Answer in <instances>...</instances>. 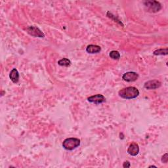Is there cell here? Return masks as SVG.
<instances>
[{"instance_id":"obj_1","label":"cell","mask_w":168,"mask_h":168,"mask_svg":"<svg viewBox=\"0 0 168 168\" xmlns=\"http://www.w3.org/2000/svg\"><path fill=\"white\" fill-rule=\"evenodd\" d=\"M118 95L124 99H133L139 95V91L135 87H127L120 90Z\"/></svg>"},{"instance_id":"obj_2","label":"cell","mask_w":168,"mask_h":168,"mask_svg":"<svg viewBox=\"0 0 168 168\" xmlns=\"http://www.w3.org/2000/svg\"><path fill=\"white\" fill-rule=\"evenodd\" d=\"M81 141L78 138H67L62 143V147L66 150H73L80 145Z\"/></svg>"},{"instance_id":"obj_3","label":"cell","mask_w":168,"mask_h":168,"mask_svg":"<svg viewBox=\"0 0 168 168\" xmlns=\"http://www.w3.org/2000/svg\"><path fill=\"white\" fill-rule=\"evenodd\" d=\"M144 5L151 13L158 12L161 9V4L156 1H146L144 2Z\"/></svg>"},{"instance_id":"obj_4","label":"cell","mask_w":168,"mask_h":168,"mask_svg":"<svg viewBox=\"0 0 168 168\" xmlns=\"http://www.w3.org/2000/svg\"><path fill=\"white\" fill-rule=\"evenodd\" d=\"M26 32L28 34L34 37H38V38H44L45 34L43 32L36 26H30L26 28Z\"/></svg>"},{"instance_id":"obj_5","label":"cell","mask_w":168,"mask_h":168,"mask_svg":"<svg viewBox=\"0 0 168 168\" xmlns=\"http://www.w3.org/2000/svg\"><path fill=\"white\" fill-rule=\"evenodd\" d=\"M161 85V83L158 80H150L144 83V88L150 90V89H156L160 88Z\"/></svg>"},{"instance_id":"obj_6","label":"cell","mask_w":168,"mask_h":168,"mask_svg":"<svg viewBox=\"0 0 168 168\" xmlns=\"http://www.w3.org/2000/svg\"><path fill=\"white\" fill-rule=\"evenodd\" d=\"M138 78V74L134 72H128L122 76V79L127 82H133L136 81Z\"/></svg>"},{"instance_id":"obj_7","label":"cell","mask_w":168,"mask_h":168,"mask_svg":"<svg viewBox=\"0 0 168 168\" xmlns=\"http://www.w3.org/2000/svg\"><path fill=\"white\" fill-rule=\"evenodd\" d=\"M88 101L90 102L95 103L96 105H98V104H101L105 102L106 101V98L102 95L97 94L93 95L91 97H89L88 98Z\"/></svg>"},{"instance_id":"obj_8","label":"cell","mask_w":168,"mask_h":168,"mask_svg":"<svg viewBox=\"0 0 168 168\" xmlns=\"http://www.w3.org/2000/svg\"><path fill=\"white\" fill-rule=\"evenodd\" d=\"M127 152L133 156L138 155V152H139V147H138V144L135 143H132L131 144H130V145L129 146L128 148H127Z\"/></svg>"},{"instance_id":"obj_9","label":"cell","mask_w":168,"mask_h":168,"mask_svg":"<svg viewBox=\"0 0 168 168\" xmlns=\"http://www.w3.org/2000/svg\"><path fill=\"white\" fill-rule=\"evenodd\" d=\"M101 51V48L100 46L97 45H89L86 48V51L90 54L98 53Z\"/></svg>"},{"instance_id":"obj_10","label":"cell","mask_w":168,"mask_h":168,"mask_svg":"<svg viewBox=\"0 0 168 168\" xmlns=\"http://www.w3.org/2000/svg\"><path fill=\"white\" fill-rule=\"evenodd\" d=\"M9 78L15 84L18 83L19 80V73L16 68H13L9 74Z\"/></svg>"},{"instance_id":"obj_11","label":"cell","mask_w":168,"mask_h":168,"mask_svg":"<svg viewBox=\"0 0 168 168\" xmlns=\"http://www.w3.org/2000/svg\"><path fill=\"white\" fill-rule=\"evenodd\" d=\"M58 65L61 66L68 67V66H70L71 62L69 59H66V58H64V59H62L58 61Z\"/></svg>"},{"instance_id":"obj_12","label":"cell","mask_w":168,"mask_h":168,"mask_svg":"<svg viewBox=\"0 0 168 168\" xmlns=\"http://www.w3.org/2000/svg\"><path fill=\"white\" fill-rule=\"evenodd\" d=\"M168 53L167 49H160L158 50H156L154 51V55H167Z\"/></svg>"},{"instance_id":"obj_13","label":"cell","mask_w":168,"mask_h":168,"mask_svg":"<svg viewBox=\"0 0 168 168\" xmlns=\"http://www.w3.org/2000/svg\"><path fill=\"white\" fill-rule=\"evenodd\" d=\"M109 56L112 58V59L118 60L120 58V54L118 51H112L109 54Z\"/></svg>"},{"instance_id":"obj_14","label":"cell","mask_w":168,"mask_h":168,"mask_svg":"<svg viewBox=\"0 0 168 168\" xmlns=\"http://www.w3.org/2000/svg\"><path fill=\"white\" fill-rule=\"evenodd\" d=\"M161 161L163 162V163H164V164L167 163V161H168V154H167V153L165 154L163 156H162Z\"/></svg>"},{"instance_id":"obj_15","label":"cell","mask_w":168,"mask_h":168,"mask_svg":"<svg viewBox=\"0 0 168 168\" xmlns=\"http://www.w3.org/2000/svg\"><path fill=\"white\" fill-rule=\"evenodd\" d=\"M123 167L124 168H127V167H131V164H130V162L129 161H125L124 162L123 164Z\"/></svg>"},{"instance_id":"obj_16","label":"cell","mask_w":168,"mask_h":168,"mask_svg":"<svg viewBox=\"0 0 168 168\" xmlns=\"http://www.w3.org/2000/svg\"><path fill=\"white\" fill-rule=\"evenodd\" d=\"M156 167V166H150L149 167Z\"/></svg>"}]
</instances>
